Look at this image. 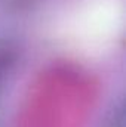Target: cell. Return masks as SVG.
Masks as SVG:
<instances>
[{
    "label": "cell",
    "instance_id": "1",
    "mask_svg": "<svg viewBox=\"0 0 126 127\" xmlns=\"http://www.w3.org/2000/svg\"><path fill=\"white\" fill-rule=\"evenodd\" d=\"M110 127H123V115H122V112H120V117H119V120H116V123L113 121Z\"/></svg>",
    "mask_w": 126,
    "mask_h": 127
}]
</instances>
